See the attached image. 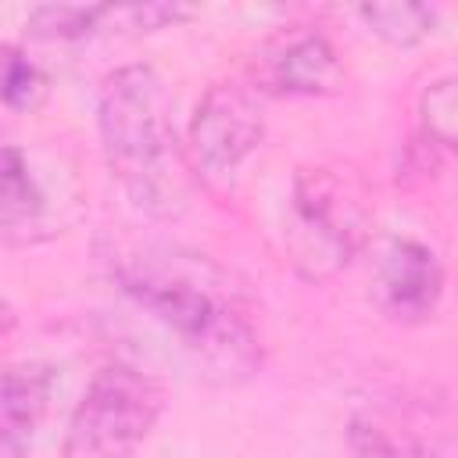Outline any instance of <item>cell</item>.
I'll list each match as a JSON object with an SVG mask.
<instances>
[{
    "label": "cell",
    "mask_w": 458,
    "mask_h": 458,
    "mask_svg": "<svg viewBox=\"0 0 458 458\" xmlns=\"http://www.w3.org/2000/svg\"><path fill=\"white\" fill-rule=\"evenodd\" d=\"M114 276L122 290L165 322L211 372L233 376L254 365V333L229 279L211 261L147 250L118 261Z\"/></svg>",
    "instance_id": "cell-1"
},
{
    "label": "cell",
    "mask_w": 458,
    "mask_h": 458,
    "mask_svg": "<svg viewBox=\"0 0 458 458\" xmlns=\"http://www.w3.org/2000/svg\"><path fill=\"white\" fill-rule=\"evenodd\" d=\"M97 125L104 154L132 200L150 211H172L182 179L161 75L150 64L111 72L100 82Z\"/></svg>",
    "instance_id": "cell-2"
},
{
    "label": "cell",
    "mask_w": 458,
    "mask_h": 458,
    "mask_svg": "<svg viewBox=\"0 0 458 458\" xmlns=\"http://www.w3.org/2000/svg\"><path fill=\"white\" fill-rule=\"evenodd\" d=\"M161 404V386L147 372L132 365L100 369L72 415L64 458H129L157 422Z\"/></svg>",
    "instance_id": "cell-3"
},
{
    "label": "cell",
    "mask_w": 458,
    "mask_h": 458,
    "mask_svg": "<svg viewBox=\"0 0 458 458\" xmlns=\"http://www.w3.org/2000/svg\"><path fill=\"white\" fill-rule=\"evenodd\" d=\"M290 211V250L297 268L311 279H322L347 265L365 240L369 211L358 193V182L344 172H301Z\"/></svg>",
    "instance_id": "cell-4"
},
{
    "label": "cell",
    "mask_w": 458,
    "mask_h": 458,
    "mask_svg": "<svg viewBox=\"0 0 458 458\" xmlns=\"http://www.w3.org/2000/svg\"><path fill=\"white\" fill-rule=\"evenodd\" d=\"M265 129L261 100L240 82H218L197 104L190 122V150L208 175H229L258 147Z\"/></svg>",
    "instance_id": "cell-5"
},
{
    "label": "cell",
    "mask_w": 458,
    "mask_h": 458,
    "mask_svg": "<svg viewBox=\"0 0 458 458\" xmlns=\"http://www.w3.org/2000/svg\"><path fill=\"white\" fill-rule=\"evenodd\" d=\"M444 286L440 261L429 247L415 240H390L376 265V293L379 304L394 318H422L437 308Z\"/></svg>",
    "instance_id": "cell-6"
},
{
    "label": "cell",
    "mask_w": 458,
    "mask_h": 458,
    "mask_svg": "<svg viewBox=\"0 0 458 458\" xmlns=\"http://www.w3.org/2000/svg\"><path fill=\"white\" fill-rule=\"evenodd\" d=\"M340 79H344L340 57L329 47V39L318 32H297L283 39L265 61V82L279 93L322 97L333 93Z\"/></svg>",
    "instance_id": "cell-7"
},
{
    "label": "cell",
    "mask_w": 458,
    "mask_h": 458,
    "mask_svg": "<svg viewBox=\"0 0 458 458\" xmlns=\"http://www.w3.org/2000/svg\"><path fill=\"white\" fill-rule=\"evenodd\" d=\"M50 401V376L43 369L0 372V458H29L36 426Z\"/></svg>",
    "instance_id": "cell-8"
},
{
    "label": "cell",
    "mask_w": 458,
    "mask_h": 458,
    "mask_svg": "<svg viewBox=\"0 0 458 458\" xmlns=\"http://www.w3.org/2000/svg\"><path fill=\"white\" fill-rule=\"evenodd\" d=\"M43 211V193L14 147H0V229H21Z\"/></svg>",
    "instance_id": "cell-9"
},
{
    "label": "cell",
    "mask_w": 458,
    "mask_h": 458,
    "mask_svg": "<svg viewBox=\"0 0 458 458\" xmlns=\"http://www.w3.org/2000/svg\"><path fill=\"white\" fill-rule=\"evenodd\" d=\"M358 14L376 36H383L394 47H411L426 39L437 25V7L426 4H365L358 7Z\"/></svg>",
    "instance_id": "cell-10"
},
{
    "label": "cell",
    "mask_w": 458,
    "mask_h": 458,
    "mask_svg": "<svg viewBox=\"0 0 458 458\" xmlns=\"http://www.w3.org/2000/svg\"><path fill=\"white\" fill-rule=\"evenodd\" d=\"M43 93H47V75L39 72V64L25 50L4 43L0 47V104L14 111H32L43 100Z\"/></svg>",
    "instance_id": "cell-11"
},
{
    "label": "cell",
    "mask_w": 458,
    "mask_h": 458,
    "mask_svg": "<svg viewBox=\"0 0 458 458\" xmlns=\"http://www.w3.org/2000/svg\"><path fill=\"white\" fill-rule=\"evenodd\" d=\"M111 7H39L29 18L32 36L39 39H82L104 29Z\"/></svg>",
    "instance_id": "cell-12"
},
{
    "label": "cell",
    "mask_w": 458,
    "mask_h": 458,
    "mask_svg": "<svg viewBox=\"0 0 458 458\" xmlns=\"http://www.w3.org/2000/svg\"><path fill=\"white\" fill-rule=\"evenodd\" d=\"M422 122H426V132L451 147L454 143V129H458V100H454V79H437L426 93H422Z\"/></svg>",
    "instance_id": "cell-13"
},
{
    "label": "cell",
    "mask_w": 458,
    "mask_h": 458,
    "mask_svg": "<svg viewBox=\"0 0 458 458\" xmlns=\"http://www.w3.org/2000/svg\"><path fill=\"white\" fill-rule=\"evenodd\" d=\"M11 329H14V308L0 297V336H7Z\"/></svg>",
    "instance_id": "cell-14"
}]
</instances>
